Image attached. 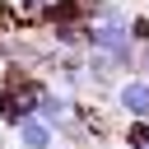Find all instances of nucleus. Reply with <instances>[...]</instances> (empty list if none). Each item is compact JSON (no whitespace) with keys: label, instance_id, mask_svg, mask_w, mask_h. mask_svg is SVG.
Segmentation results:
<instances>
[{"label":"nucleus","instance_id":"f257e3e1","mask_svg":"<svg viewBox=\"0 0 149 149\" xmlns=\"http://www.w3.org/2000/svg\"><path fill=\"white\" fill-rule=\"evenodd\" d=\"M51 79H42L37 70H23V65H9L0 74V121L14 130L19 121L37 116V98L47 93Z\"/></svg>","mask_w":149,"mask_h":149},{"label":"nucleus","instance_id":"f03ea898","mask_svg":"<svg viewBox=\"0 0 149 149\" xmlns=\"http://www.w3.org/2000/svg\"><path fill=\"white\" fill-rule=\"evenodd\" d=\"M112 102H116V116H126V121H149V79L126 74V79L116 84Z\"/></svg>","mask_w":149,"mask_h":149},{"label":"nucleus","instance_id":"7ed1b4c3","mask_svg":"<svg viewBox=\"0 0 149 149\" xmlns=\"http://www.w3.org/2000/svg\"><path fill=\"white\" fill-rule=\"evenodd\" d=\"M14 140H19V149H56V144H61V140H56V126H47L42 116L19 121V126H14Z\"/></svg>","mask_w":149,"mask_h":149},{"label":"nucleus","instance_id":"20e7f679","mask_svg":"<svg viewBox=\"0 0 149 149\" xmlns=\"http://www.w3.org/2000/svg\"><path fill=\"white\" fill-rule=\"evenodd\" d=\"M121 140H126V149H144L149 144V121H126Z\"/></svg>","mask_w":149,"mask_h":149},{"label":"nucleus","instance_id":"39448f33","mask_svg":"<svg viewBox=\"0 0 149 149\" xmlns=\"http://www.w3.org/2000/svg\"><path fill=\"white\" fill-rule=\"evenodd\" d=\"M130 42H135V47H149V9L130 14Z\"/></svg>","mask_w":149,"mask_h":149},{"label":"nucleus","instance_id":"423d86ee","mask_svg":"<svg viewBox=\"0 0 149 149\" xmlns=\"http://www.w3.org/2000/svg\"><path fill=\"white\" fill-rule=\"evenodd\" d=\"M135 74L149 79V47H140V56H135Z\"/></svg>","mask_w":149,"mask_h":149},{"label":"nucleus","instance_id":"0eeeda50","mask_svg":"<svg viewBox=\"0 0 149 149\" xmlns=\"http://www.w3.org/2000/svg\"><path fill=\"white\" fill-rule=\"evenodd\" d=\"M56 149H70V144H56Z\"/></svg>","mask_w":149,"mask_h":149},{"label":"nucleus","instance_id":"6e6552de","mask_svg":"<svg viewBox=\"0 0 149 149\" xmlns=\"http://www.w3.org/2000/svg\"><path fill=\"white\" fill-rule=\"evenodd\" d=\"M144 149H149V144H144Z\"/></svg>","mask_w":149,"mask_h":149}]
</instances>
